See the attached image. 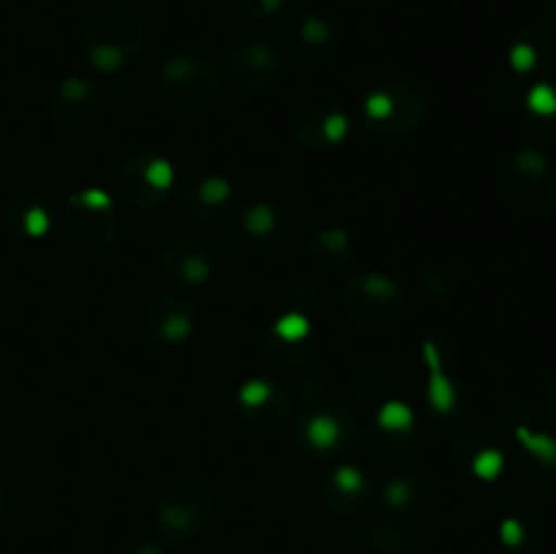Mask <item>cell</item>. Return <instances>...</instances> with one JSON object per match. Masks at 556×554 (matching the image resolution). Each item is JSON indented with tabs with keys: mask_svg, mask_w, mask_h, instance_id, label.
I'll return each mask as SVG.
<instances>
[{
	"mask_svg": "<svg viewBox=\"0 0 556 554\" xmlns=\"http://www.w3.org/2000/svg\"><path fill=\"white\" fill-rule=\"evenodd\" d=\"M147 47V22L130 5L103 9L81 27L79 54L90 68L117 74L134 63Z\"/></svg>",
	"mask_w": 556,
	"mask_h": 554,
	"instance_id": "obj_1",
	"label": "cell"
},
{
	"mask_svg": "<svg viewBox=\"0 0 556 554\" xmlns=\"http://www.w3.org/2000/svg\"><path fill=\"white\" fill-rule=\"evenodd\" d=\"M494 185L505 204L527 215H543L556 206V163L541 150L508 152L494 172Z\"/></svg>",
	"mask_w": 556,
	"mask_h": 554,
	"instance_id": "obj_2",
	"label": "cell"
},
{
	"mask_svg": "<svg viewBox=\"0 0 556 554\" xmlns=\"http://www.w3.org/2000/svg\"><path fill=\"white\" fill-rule=\"evenodd\" d=\"M407 291L400 280L383 275V272H362L348 277L342 286V313L356 326L367 329H386L405 318Z\"/></svg>",
	"mask_w": 556,
	"mask_h": 554,
	"instance_id": "obj_3",
	"label": "cell"
},
{
	"mask_svg": "<svg viewBox=\"0 0 556 554\" xmlns=\"http://www.w3.org/2000/svg\"><path fill=\"white\" fill-rule=\"evenodd\" d=\"M427 96L407 81H383L362 101V119L369 134L380 139H402L421 128L427 119Z\"/></svg>",
	"mask_w": 556,
	"mask_h": 554,
	"instance_id": "obj_4",
	"label": "cell"
},
{
	"mask_svg": "<svg viewBox=\"0 0 556 554\" xmlns=\"http://www.w3.org/2000/svg\"><path fill=\"white\" fill-rule=\"evenodd\" d=\"M215 519V494L206 483L177 481L161 494L152 514L155 532L168 543H185L199 538Z\"/></svg>",
	"mask_w": 556,
	"mask_h": 554,
	"instance_id": "obj_5",
	"label": "cell"
},
{
	"mask_svg": "<svg viewBox=\"0 0 556 554\" xmlns=\"http://www.w3.org/2000/svg\"><path fill=\"white\" fill-rule=\"evenodd\" d=\"M220 68L201 54H172L157 71V90L163 101L179 109H204L223 98Z\"/></svg>",
	"mask_w": 556,
	"mask_h": 554,
	"instance_id": "obj_6",
	"label": "cell"
},
{
	"mask_svg": "<svg viewBox=\"0 0 556 554\" xmlns=\"http://www.w3.org/2000/svg\"><path fill=\"white\" fill-rule=\"evenodd\" d=\"M358 418L348 407L334 402H320V405L304 407L296 421V445L313 459H337L356 449L358 443Z\"/></svg>",
	"mask_w": 556,
	"mask_h": 554,
	"instance_id": "obj_7",
	"label": "cell"
},
{
	"mask_svg": "<svg viewBox=\"0 0 556 554\" xmlns=\"http://www.w3.org/2000/svg\"><path fill=\"white\" fill-rule=\"evenodd\" d=\"M63 223L71 242L87 253H101L117 234V210L101 188H81L65 199Z\"/></svg>",
	"mask_w": 556,
	"mask_h": 554,
	"instance_id": "obj_8",
	"label": "cell"
},
{
	"mask_svg": "<svg viewBox=\"0 0 556 554\" xmlns=\"http://www.w3.org/2000/svg\"><path fill=\"white\" fill-rule=\"evenodd\" d=\"M177 177H174V163L155 150H141L128 158L119 174V193L125 196L136 210L152 212L166 204L172 196Z\"/></svg>",
	"mask_w": 556,
	"mask_h": 554,
	"instance_id": "obj_9",
	"label": "cell"
},
{
	"mask_svg": "<svg viewBox=\"0 0 556 554\" xmlns=\"http://www.w3.org/2000/svg\"><path fill=\"white\" fill-rule=\"evenodd\" d=\"M280 43L296 63L307 68H324L337 58L334 30L324 16L307 9H296L280 22Z\"/></svg>",
	"mask_w": 556,
	"mask_h": 554,
	"instance_id": "obj_10",
	"label": "cell"
},
{
	"mask_svg": "<svg viewBox=\"0 0 556 554\" xmlns=\"http://www.w3.org/2000/svg\"><path fill=\"white\" fill-rule=\"evenodd\" d=\"M315 345H318V331L302 310H286L282 315H277L266 326L264 340H261L266 362L282 369L307 364L315 353Z\"/></svg>",
	"mask_w": 556,
	"mask_h": 554,
	"instance_id": "obj_11",
	"label": "cell"
},
{
	"mask_svg": "<svg viewBox=\"0 0 556 554\" xmlns=\"http://www.w3.org/2000/svg\"><path fill=\"white\" fill-rule=\"evenodd\" d=\"M239 418L253 429H277L291 418L293 391L282 380L250 378L233 394Z\"/></svg>",
	"mask_w": 556,
	"mask_h": 554,
	"instance_id": "obj_12",
	"label": "cell"
},
{
	"mask_svg": "<svg viewBox=\"0 0 556 554\" xmlns=\"http://www.w3.org/2000/svg\"><path fill=\"white\" fill-rule=\"evenodd\" d=\"M177 201L199 223H220L237 210V188L217 172H193L179 182Z\"/></svg>",
	"mask_w": 556,
	"mask_h": 554,
	"instance_id": "obj_13",
	"label": "cell"
},
{
	"mask_svg": "<svg viewBox=\"0 0 556 554\" xmlns=\"http://www.w3.org/2000/svg\"><path fill=\"white\" fill-rule=\"evenodd\" d=\"M421 429L418 416L407 402L383 400L375 413V421L369 427V445L378 456L391 462H400L416 451Z\"/></svg>",
	"mask_w": 556,
	"mask_h": 554,
	"instance_id": "obj_14",
	"label": "cell"
},
{
	"mask_svg": "<svg viewBox=\"0 0 556 554\" xmlns=\"http://www.w3.org/2000/svg\"><path fill=\"white\" fill-rule=\"evenodd\" d=\"M199 329V310L190 299L168 293L157 297L144 313V335L155 348H182Z\"/></svg>",
	"mask_w": 556,
	"mask_h": 554,
	"instance_id": "obj_15",
	"label": "cell"
},
{
	"mask_svg": "<svg viewBox=\"0 0 556 554\" xmlns=\"http://www.w3.org/2000/svg\"><path fill=\"white\" fill-rule=\"evenodd\" d=\"M157 269L172 286L199 288L215 277V253L199 239L179 237L161 250Z\"/></svg>",
	"mask_w": 556,
	"mask_h": 554,
	"instance_id": "obj_16",
	"label": "cell"
},
{
	"mask_svg": "<svg viewBox=\"0 0 556 554\" xmlns=\"http://www.w3.org/2000/svg\"><path fill=\"white\" fill-rule=\"evenodd\" d=\"M277 74H280V54H277L275 43H269L266 38H242V41L231 49L228 76H231V81L239 90H264V87H269L271 81H275Z\"/></svg>",
	"mask_w": 556,
	"mask_h": 554,
	"instance_id": "obj_17",
	"label": "cell"
},
{
	"mask_svg": "<svg viewBox=\"0 0 556 554\" xmlns=\"http://www.w3.org/2000/svg\"><path fill=\"white\" fill-rule=\"evenodd\" d=\"M448 454L459 470L478 481H497L505 470V454L481 427H465L451 438Z\"/></svg>",
	"mask_w": 556,
	"mask_h": 554,
	"instance_id": "obj_18",
	"label": "cell"
},
{
	"mask_svg": "<svg viewBox=\"0 0 556 554\" xmlns=\"http://www.w3.org/2000/svg\"><path fill=\"white\" fill-rule=\"evenodd\" d=\"M351 136V117L331 103L304 109L293 123V139L307 152H334Z\"/></svg>",
	"mask_w": 556,
	"mask_h": 554,
	"instance_id": "obj_19",
	"label": "cell"
},
{
	"mask_svg": "<svg viewBox=\"0 0 556 554\" xmlns=\"http://www.w3.org/2000/svg\"><path fill=\"white\" fill-rule=\"evenodd\" d=\"M320 500H324L326 508L337 516H356L372 500V483L364 476L362 467L356 465H337L331 470H326V476L320 478Z\"/></svg>",
	"mask_w": 556,
	"mask_h": 554,
	"instance_id": "obj_20",
	"label": "cell"
},
{
	"mask_svg": "<svg viewBox=\"0 0 556 554\" xmlns=\"http://www.w3.org/2000/svg\"><path fill=\"white\" fill-rule=\"evenodd\" d=\"M47 109L60 125H85L101 109V87L87 76H65L49 92Z\"/></svg>",
	"mask_w": 556,
	"mask_h": 554,
	"instance_id": "obj_21",
	"label": "cell"
},
{
	"mask_svg": "<svg viewBox=\"0 0 556 554\" xmlns=\"http://www.w3.org/2000/svg\"><path fill=\"white\" fill-rule=\"evenodd\" d=\"M233 234H237L242 250L250 248V244L269 250L286 242L288 234H291V223H288L286 212L271 204V201H253L242 210L237 226H233Z\"/></svg>",
	"mask_w": 556,
	"mask_h": 554,
	"instance_id": "obj_22",
	"label": "cell"
},
{
	"mask_svg": "<svg viewBox=\"0 0 556 554\" xmlns=\"http://www.w3.org/2000/svg\"><path fill=\"white\" fill-rule=\"evenodd\" d=\"M424 364H427V402L438 418H454L462 411L465 391L445 367L443 348L438 340H424Z\"/></svg>",
	"mask_w": 556,
	"mask_h": 554,
	"instance_id": "obj_23",
	"label": "cell"
},
{
	"mask_svg": "<svg viewBox=\"0 0 556 554\" xmlns=\"http://www.w3.org/2000/svg\"><path fill=\"white\" fill-rule=\"evenodd\" d=\"M307 259L324 275H342L356 261V242L342 226L315 228L307 239Z\"/></svg>",
	"mask_w": 556,
	"mask_h": 554,
	"instance_id": "obj_24",
	"label": "cell"
},
{
	"mask_svg": "<svg viewBox=\"0 0 556 554\" xmlns=\"http://www.w3.org/2000/svg\"><path fill=\"white\" fill-rule=\"evenodd\" d=\"M500 421L505 424L514 440L519 443L521 454H525L527 465L532 467V473L541 478H556V438L541 429L530 427L527 418H510L508 413L500 416Z\"/></svg>",
	"mask_w": 556,
	"mask_h": 554,
	"instance_id": "obj_25",
	"label": "cell"
},
{
	"mask_svg": "<svg viewBox=\"0 0 556 554\" xmlns=\"http://www.w3.org/2000/svg\"><path fill=\"white\" fill-rule=\"evenodd\" d=\"M362 538L372 554H421L424 549L421 530L400 516L372 521L364 527Z\"/></svg>",
	"mask_w": 556,
	"mask_h": 554,
	"instance_id": "obj_26",
	"label": "cell"
},
{
	"mask_svg": "<svg viewBox=\"0 0 556 554\" xmlns=\"http://www.w3.org/2000/svg\"><path fill=\"white\" fill-rule=\"evenodd\" d=\"M500 546L505 554H543L546 521L538 511L519 508L500 521Z\"/></svg>",
	"mask_w": 556,
	"mask_h": 554,
	"instance_id": "obj_27",
	"label": "cell"
},
{
	"mask_svg": "<svg viewBox=\"0 0 556 554\" xmlns=\"http://www.w3.org/2000/svg\"><path fill=\"white\" fill-rule=\"evenodd\" d=\"M52 210L38 196H16L5 206V226L14 237L43 239L52 231Z\"/></svg>",
	"mask_w": 556,
	"mask_h": 554,
	"instance_id": "obj_28",
	"label": "cell"
},
{
	"mask_svg": "<svg viewBox=\"0 0 556 554\" xmlns=\"http://www.w3.org/2000/svg\"><path fill=\"white\" fill-rule=\"evenodd\" d=\"M427 498L429 481L418 470L391 473L383 481V489H380V500H383L386 508L391 511V516L410 514V511L418 508Z\"/></svg>",
	"mask_w": 556,
	"mask_h": 554,
	"instance_id": "obj_29",
	"label": "cell"
},
{
	"mask_svg": "<svg viewBox=\"0 0 556 554\" xmlns=\"http://www.w3.org/2000/svg\"><path fill=\"white\" fill-rule=\"evenodd\" d=\"M552 54V43L541 27H525L508 47V63L514 74H535Z\"/></svg>",
	"mask_w": 556,
	"mask_h": 554,
	"instance_id": "obj_30",
	"label": "cell"
},
{
	"mask_svg": "<svg viewBox=\"0 0 556 554\" xmlns=\"http://www.w3.org/2000/svg\"><path fill=\"white\" fill-rule=\"evenodd\" d=\"M525 112L538 134L556 136V85L541 81V85L530 87L525 98Z\"/></svg>",
	"mask_w": 556,
	"mask_h": 554,
	"instance_id": "obj_31",
	"label": "cell"
},
{
	"mask_svg": "<svg viewBox=\"0 0 556 554\" xmlns=\"http://www.w3.org/2000/svg\"><path fill=\"white\" fill-rule=\"evenodd\" d=\"M351 394L362 405H380L386 396V380L375 369H356L351 378Z\"/></svg>",
	"mask_w": 556,
	"mask_h": 554,
	"instance_id": "obj_32",
	"label": "cell"
},
{
	"mask_svg": "<svg viewBox=\"0 0 556 554\" xmlns=\"http://www.w3.org/2000/svg\"><path fill=\"white\" fill-rule=\"evenodd\" d=\"M233 9L244 16V20H271L286 9V0H231Z\"/></svg>",
	"mask_w": 556,
	"mask_h": 554,
	"instance_id": "obj_33",
	"label": "cell"
},
{
	"mask_svg": "<svg viewBox=\"0 0 556 554\" xmlns=\"http://www.w3.org/2000/svg\"><path fill=\"white\" fill-rule=\"evenodd\" d=\"M421 282L432 297L445 299L451 291V269L445 264H438V261H434V264H427L421 269Z\"/></svg>",
	"mask_w": 556,
	"mask_h": 554,
	"instance_id": "obj_34",
	"label": "cell"
},
{
	"mask_svg": "<svg viewBox=\"0 0 556 554\" xmlns=\"http://www.w3.org/2000/svg\"><path fill=\"white\" fill-rule=\"evenodd\" d=\"M286 297L291 299L293 310H302L309 307V304L318 299V286H315V280H309V277H293L291 282H288V291Z\"/></svg>",
	"mask_w": 556,
	"mask_h": 554,
	"instance_id": "obj_35",
	"label": "cell"
},
{
	"mask_svg": "<svg viewBox=\"0 0 556 554\" xmlns=\"http://www.w3.org/2000/svg\"><path fill=\"white\" fill-rule=\"evenodd\" d=\"M296 394L299 400L304 402V407H313V405H320V402H326L324 396V378L315 373H307L299 378L296 383Z\"/></svg>",
	"mask_w": 556,
	"mask_h": 554,
	"instance_id": "obj_36",
	"label": "cell"
},
{
	"mask_svg": "<svg viewBox=\"0 0 556 554\" xmlns=\"http://www.w3.org/2000/svg\"><path fill=\"white\" fill-rule=\"evenodd\" d=\"M541 407H543V416H546L548 424L556 429V378L546 386V391H543Z\"/></svg>",
	"mask_w": 556,
	"mask_h": 554,
	"instance_id": "obj_37",
	"label": "cell"
},
{
	"mask_svg": "<svg viewBox=\"0 0 556 554\" xmlns=\"http://www.w3.org/2000/svg\"><path fill=\"white\" fill-rule=\"evenodd\" d=\"M130 554H168V552L161 546V543H141V546H136Z\"/></svg>",
	"mask_w": 556,
	"mask_h": 554,
	"instance_id": "obj_38",
	"label": "cell"
},
{
	"mask_svg": "<svg viewBox=\"0 0 556 554\" xmlns=\"http://www.w3.org/2000/svg\"><path fill=\"white\" fill-rule=\"evenodd\" d=\"M5 508H9V492H5V487L0 483V519H3Z\"/></svg>",
	"mask_w": 556,
	"mask_h": 554,
	"instance_id": "obj_39",
	"label": "cell"
},
{
	"mask_svg": "<svg viewBox=\"0 0 556 554\" xmlns=\"http://www.w3.org/2000/svg\"><path fill=\"white\" fill-rule=\"evenodd\" d=\"M552 16H554V25H556V0H552Z\"/></svg>",
	"mask_w": 556,
	"mask_h": 554,
	"instance_id": "obj_40",
	"label": "cell"
}]
</instances>
